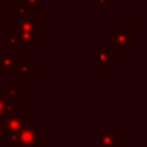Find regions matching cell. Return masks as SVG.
<instances>
[{
  "instance_id": "cell-1",
  "label": "cell",
  "mask_w": 147,
  "mask_h": 147,
  "mask_svg": "<svg viewBox=\"0 0 147 147\" xmlns=\"http://www.w3.org/2000/svg\"><path fill=\"white\" fill-rule=\"evenodd\" d=\"M111 43L112 48L117 49V53L123 54L127 48H134L136 47V31L125 30L124 25L119 23L115 30L111 32Z\"/></svg>"
},
{
  "instance_id": "cell-2",
  "label": "cell",
  "mask_w": 147,
  "mask_h": 147,
  "mask_svg": "<svg viewBox=\"0 0 147 147\" xmlns=\"http://www.w3.org/2000/svg\"><path fill=\"white\" fill-rule=\"evenodd\" d=\"M17 137L21 147H36V127L25 124L17 132Z\"/></svg>"
},
{
  "instance_id": "cell-3",
  "label": "cell",
  "mask_w": 147,
  "mask_h": 147,
  "mask_svg": "<svg viewBox=\"0 0 147 147\" xmlns=\"http://www.w3.org/2000/svg\"><path fill=\"white\" fill-rule=\"evenodd\" d=\"M28 123H30V117H26L23 112L17 111V112L9 115L8 117H5V119H4L5 132H7V134H8V133L18 132V130H20L23 125L28 124Z\"/></svg>"
},
{
  "instance_id": "cell-4",
  "label": "cell",
  "mask_w": 147,
  "mask_h": 147,
  "mask_svg": "<svg viewBox=\"0 0 147 147\" xmlns=\"http://www.w3.org/2000/svg\"><path fill=\"white\" fill-rule=\"evenodd\" d=\"M12 34L16 35L21 41L22 48H35L36 47V36L34 31H23L17 27L16 23L12 25Z\"/></svg>"
},
{
  "instance_id": "cell-5",
  "label": "cell",
  "mask_w": 147,
  "mask_h": 147,
  "mask_svg": "<svg viewBox=\"0 0 147 147\" xmlns=\"http://www.w3.org/2000/svg\"><path fill=\"white\" fill-rule=\"evenodd\" d=\"M18 54L12 53H1L0 54V71L7 72V71H16L18 66Z\"/></svg>"
},
{
  "instance_id": "cell-6",
  "label": "cell",
  "mask_w": 147,
  "mask_h": 147,
  "mask_svg": "<svg viewBox=\"0 0 147 147\" xmlns=\"http://www.w3.org/2000/svg\"><path fill=\"white\" fill-rule=\"evenodd\" d=\"M119 130L117 129H101L99 130V142L101 147H109L117 141Z\"/></svg>"
},
{
  "instance_id": "cell-7",
  "label": "cell",
  "mask_w": 147,
  "mask_h": 147,
  "mask_svg": "<svg viewBox=\"0 0 147 147\" xmlns=\"http://www.w3.org/2000/svg\"><path fill=\"white\" fill-rule=\"evenodd\" d=\"M112 65V48L107 47V48H101L99 49V70L105 72L107 67Z\"/></svg>"
},
{
  "instance_id": "cell-8",
  "label": "cell",
  "mask_w": 147,
  "mask_h": 147,
  "mask_svg": "<svg viewBox=\"0 0 147 147\" xmlns=\"http://www.w3.org/2000/svg\"><path fill=\"white\" fill-rule=\"evenodd\" d=\"M35 71H36V66L31 63L28 58H20V59H18V66H17L16 72L18 74V76H20V78L28 76L30 74H32Z\"/></svg>"
},
{
  "instance_id": "cell-9",
  "label": "cell",
  "mask_w": 147,
  "mask_h": 147,
  "mask_svg": "<svg viewBox=\"0 0 147 147\" xmlns=\"http://www.w3.org/2000/svg\"><path fill=\"white\" fill-rule=\"evenodd\" d=\"M17 27L23 31H34L36 32V22L31 16L28 17H18L17 22H16Z\"/></svg>"
},
{
  "instance_id": "cell-10",
  "label": "cell",
  "mask_w": 147,
  "mask_h": 147,
  "mask_svg": "<svg viewBox=\"0 0 147 147\" xmlns=\"http://www.w3.org/2000/svg\"><path fill=\"white\" fill-rule=\"evenodd\" d=\"M12 12L16 13L18 17H28V16L31 14L30 8H28L27 5L23 3V0H20V1H18L14 7H12Z\"/></svg>"
},
{
  "instance_id": "cell-11",
  "label": "cell",
  "mask_w": 147,
  "mask_h": 147,
  "mask_svg": "<svg viewBox=\"0 0 147 147\" xmlns=\"http://www.w3.org/2000/svg\"><path fill=\"white\" fill-rule=\"evenodd\" d=\"M5 47H7V48H22L20 39L16 35H13V34L5 36Z\"/></svg>"
},
{
  "instance_id": "cell-12",
  "label": "cell",
  "mask_w": 147,
  "mask_h": 147,
  "mask_svg": "<svg viewBox=\"0 0 147 147\" xmlns=\"http://www.w3.org/2000/svg\"><path fill=\"white\" fill-rule=\"evenodd\" d=\"M4 97L7 99H18V83L17 81H14L12 84V86L7 89Z\"/></svg>"
},
{
  "instance_id": "cell-13",
  "label": "cell",
  "mask_w": 147,
  "mask_h": 147,
  "mask_svg": "<svg viewBox=\"0 0 147 147\" xmlns=\"http://www.w3.org/2000/svg\"><path fill=\"white\" fill-rule=\"evenodd\" d=\"M5 105L7 98L4 96H0V119H5Z\"/></svg>"
},
{
  "instance_id": "cell-14",
  "label": "cell",
  "mask_w": 147,
  "mask_h": 147,
  "mask_svg": "<svg viewBox=\"0 0 147 147\" xmlns=\"http://www.w3.org/2000/svg\"><path fill=\"white\" fill-rule=\"evenodd\" d=\"M7 137V132L4 128V119H0V142H4Z\"/></svg>"
},
{
  "instance_id": "cell-15",
  "label": "cell",
  "mask_w": 147,
  "mask_h": 147,
  "mask_svg": "<svg viewBox=\"0 0 147 147\" xmlns=\"http://www.w3.org/2000/svg\"><path fill=\"white\" fill-rule=\"evenodd\" d=\"M26 5L30 8V12L31 13H35L36 12V0H23Z\"/></svg>"
},
{
  "instance_id": "cell-16",
  "label": "cell",
  "mask_w": 147,
  "mask_h": 147,
  "mask_svg": "<svg viewBox=\"0 0 147 147\" xmlns=\"http://www.w3.org/2000/svg\"><path fill=\"white\" fill-rule=\"evenodd\" d=\"M99 5L103 8H110L112 5V0H99Z\"/></svg>"
},
{
  "instance_id": "cell-17",
  "label": "cell",
  "mask_w": 147,
  "mask_h": 147,
  "mask_svg": "<svg viewBox=\"0 0 147 147\" xmlns=\"http://www.w3.org/2000/svg\"><path fill=\"white\" fill-rule=\"evenodd\" d=\"M109 147H124V142H123V141H119V140H117L116 142H114L111 146H109Z\"/></svg>"
},
{
  "instance_id": "cell-18",
  "label": "cell",
  "mask_w": 147,
  "mask_h": 147,
  "mask_svg": "<svg viewBox=\"0 0 147 147\" xmlns=\"http://www.w3.org/2000/svg\"><path fill=\"white\" fill-rule=\"evenodd\" d=\"M0 40H1V38H0Z\"/></svg>"
}]
</instances>
